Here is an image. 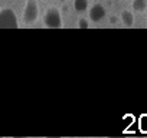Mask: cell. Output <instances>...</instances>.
Returning <instances> with one entry per match:
<instances>
[{
	"label": "cell",
	"mask_w": 147,
	"mask_h": 138,
	"mask_svg": "<svg viewBox=\"0 0 147 138\" xmlns=\"http://www.w3.org/2000/svg\"><path fill=\"white\" fill-rule=\"evenodd\" d=\"M110 20H111V23H114V22H117V17H111Z\"/></svg>",
	"instance_id": "obj_10"
},
{
	"label": "cell",
	"mask_w": 147,
	"mask_h": 138,
	"mask_svg": "<svg viewBox=\"0 0 147 138\" xmlns=\"http://www.w3.org/2000/svg\"><path fill=\"white\" fill-rule=\"evenodd\" d=\"M74 9L78 13L87 12L88 9V0H74Z\"/></svg>",
	"instance_id": "obj_6"
},
{
	"label": "cell",
	"mask_w": 147,
	"mask_h": 138,
	"mask_svg": "<svg viewBox=\"0 0 147 138\" xmlns=\"http://www.w3.org/2000/svg\"><path fill=\"white\" fill-rule=\"evenodd\" d=\"M140 124H141V129H143V131H147V117H146V115L141 118Z\"/></svg>",
	"instance_id": "obj_9"
},
{
	"label": "cell",
	"mask_w": 147,
	"mask_h": 138,
	"mask_svg": "<svg viewBox=\"0 0 147 138\" xmlns=\"http://www.w3.org/2000/svg\"><path fill=\"white\" fill-rule=\"evenodd\" d=\"M78 27H80V29H88V27H90L88 20H87V19H80V22H78Z\"/></svg>",
	"instance_id": "obj_8"
},
{
	"label": "cell",
	"mask_w": 147,
	"mask_h": 138,
	"mask_svg": "<svg viewBox=\"0 0 147 138\" xmlns=\"http://www.w3.org/2000/svg\"><path fill=\"white\" fill-rule=\"evenodd\" d=\"M19 22L13 9L5 7L0 10V29H18Z\"/></svg>",
	"instance_id": "obj_1"
},
{
	"label": "cell",
	"mask_w": 147,
	"mask_h": 138,
	"mask_svg": "<svg viewBox=\"0 0 147 138\" xmlns=\"http://www.w3.org/2000/svg\"><path fill=\"white\" fill-rule=\"evenodd\" d=\"M39 17V6L36 0H28L23 9V19L26 23H33Z\"/></svg>",
	"instance_id": "obj_3"
},
{
	"label": "cell",
	"mask_w": 147,
	"mask_h": 138,
	"mask_svg": "<svg viewBox=\"0 0 147 138\" xmlns=\"http://www.w3.org/2000/svg\"><path fill=\"white\" fill-rule=\"evenodd\" d=\"M43 23L49 29H61L62 27V15L58 7H49L43 16Z\"/></svg>",
	"instance_id": "obj_2"
},
{
	"label": "cell",
	"mask_w": 147,
	"mask_h": 138,
	"mask_svg": "<svg viewBox=\"0 0 147 138\" xmlns=\"http://www.w3.org/2000/svg\"><path fill=\"white\" fill-rule=\"evenodd\" d=\"M147 9V0H133V10L134 12H144Z\"/></svg>",
	"instance_id": "obj_7"
},
{
	"label": "cell",
	"mask_w": 147,
	"mask_h": 138,
	"mask_svg": "<svg viewBox=\"0 0 147 138\" xmlns=\"http://www.w3.org/2000/svg\"><path fill=\"white\" fill-rule=\"evenodd\" d=\"M120 17H121V22L125 27H131L134 25V15L130 10H123Z\"/></svg>",
	"instance_id": "obj_5"
},
{
	"label": "cell",
	"mask_w": 147,
	"mask_h": 138,
	"mask_svg": "<svg viewBox=\"0 0 147 138\" xmlns=\"http://www.w3.org/2000/svg\"><path fill=\"white\" fill-rule=\"evenodd\" d=\"M61 2H66V0H61Z\"/></svg>",
	"instance_id": "obj_11"
},
{
	"label": "cell",
	"mask_w": 147,
	"mask_h": 138,
	"mask_svg": "<svg viewBox=\"0 0 147 138\" xmlns=\"http://www.w3.org/2000/svg\"><path fill=\"white\" fill-rule=\"evenodd\" d=\"M105 7L102 6V5H94L91 9H90V12H88V15H90V19L92 20V22H100L101 19H104L105 17Z\"/></svg>",
	"instance_id": "obj_4"
}]
</instances>
